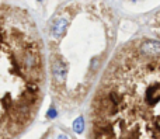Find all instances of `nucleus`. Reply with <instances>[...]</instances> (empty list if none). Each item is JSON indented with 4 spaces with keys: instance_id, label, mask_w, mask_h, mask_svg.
<instances>
[{
    "instance_id": "20e7f679",
    "label": "nucleus",
    "mask_w": 160,
    "mask_h": 139,
    "mask_svg": "<svg viewBox=\"0 0 160 139\" xmlns=\"http://www.w3.org/2000/svg\"><path fill=\"white\" fill-rule=\"evenodd\" d=\"M59 139H69L66 135H59Z\"/></svg>"
},
{
    "instance_id": "f03ea898",
    "label": "nucleus",
    "mask_w": 160,
    "mask_h": 139,
    "mask_svg": "<svg viewBox=\"0 0 160 139\" xmlns=\"http://www.w3.org/2000/svg\"><path fill=\"white\" fill-rule=\"evenodd\" d=\"M45 83V48L32 17L0 6V139H13L31 125Z\"/></svg>"
},
{
    "instance_id": "f257e3e1",
    "label": "nucleus",
    "mask_w": 160,
    "mask_h": 139,
    "mask_svg": "<svg viewBox=\"0 0 160 139\" xmlns=\"http://www.w3.org/2000/svg\"><path fill=\"white\" fill-rule=\"evenodd\" d=\"M88 139H160V42L135 39L111 56L90 104Z\"/></svg>"
},
{
    "instance_id": "7ed1b4c3",
    "label": "nucleus",
    "mask_w": 160,
    "mask_h": 139,
    "mask_svg": "<svg viewBox=\"0 0 160 139\" xmlns=\"http://www.w3.org/2000/svg\"><path fill=\"white\" fill-rule=\"evenodd\" d=\"M73 129H75L78 134H82L83 129H84V120H83L82 117H79L78 120L73 122Z\"/></svg>"
}]
</instances>
